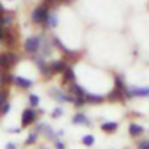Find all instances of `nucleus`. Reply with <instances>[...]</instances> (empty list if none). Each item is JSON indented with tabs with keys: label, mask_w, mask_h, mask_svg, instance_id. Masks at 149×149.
Masks as SVG:
<instances>
[{
	"label": "nucleus",
	"mask_w": 149,
	"mask_h": 149,
	"mask_svg": "<svg viewBox=\"0 0 149 149\" xmlns=\"http://www.w3.org/2000/svg\"><path fill=\"white\" fill-rule=\"evenodd\" d=\"M42 35H33V37H28L25 40V51L28 54H37L40 51V46H42Z\"/></svg>",
	"instance_id": "obj_1"
},
{
	"label": "nucleus",
	"mask_w": 149,
	"mask_h": 149,
	"mask_svg": "<svg viewBox=\"0 0 149 149\" xmlns=\"http://www.w3.org/2000/svg\"><path fill=\"white\" fill-rule=\"evenodd\" d=\"M18 60H19V56L14 54V53H4V54H0V68H2V70H9L13 65L18 63Z\"/></svg>",
	"instance_id": "obj_2"
},
{
	"label": "nucleus",
	"mask_w": 149,
	"mask_h": 149,
	"mask_svg": "<svg viewBox=\"0 0 149 149\" xmlns=\"http://www.w3.org/2000/svg\"><path fill=\"white\" fill-rule=\"evenodd\" d=\"M47 14H49L47 7H46V6H39V7H35L33 13H32V21H33V23H46V21H47Z\"/></svg>",
	"instance_id": "obj_3"
},
{
	"label": "nucleus",
	"mask_w": 149,
	"mask_h": 149,
	"mask_svg": "<svg viewBox=\"0 0 149 149\" xmlns=\"http://www.w3.org/2000/svg\"><path fill=\"white\" fill-rule=\"evenodd\" d=\"M33 121H37V112L33 109H25L21 114V126H28Z\"/></svg>",
	"instance_id": "obj_4"
},
{
	"label": "nucleus",
	"mask_w": 149,
	"mask_h": 149,
	"mask_svg": "<svg viewBox=\"0 0 149 149\" xmlns=\"http://www.w3.org/2000/svg\"><path fill=\"white\" fill-rule=\"evenodd\" d=\"M132 97H149V86H140V88L132 86V88H128V98H132Z\"/></svg>",
	"instance_id": "obj_5"
},
{
	"label": "nucleus",
	"mask_w": 149,
	"mask_h": 149,
	"mask_svg": "<svg viewBox=\"0 0 149 149\" xmlns=\"http://www.w3.org/2000/svg\"><path fill=\"white\" fill-rule=\"evenodd\" d=\"M65 67H67V63H65L63 60L53 61V63L49 65V72H51V76H53V74H60V72H63V70H65Z\"/></svg>",
	"instance_id": "obj_6"
},
{
	"label": "nucleus",
	"mask_w": 149,
	"mask_h": 149,
	"mask_svg": "<svg viewBox=\"0 0 149 149\" xmlns=\"http://www.w3.org/2000/svg\"><path fill=\"white\" fill-rule=\"evenodd\" d=\"M13 83L18 86V88H23V90H28V88H32V81L30 79H26V77H19V76H16L14 79H13Z\"/></svg>",
	"instance_id": "obj_7"
},
{
	"label": "nucleus",
	"mask_w": 149,
	"mask_h": 149,
	"mask_svg": "<svg viewBox=\"0 0 149 149\" xmlns=\"http://www.w3.org/2000/svg\"><path fill=\"white\" fill-rule=\"evenodd\" d=\"M49 95H51L53 98H56L58 102H70V100H72V97L65 95V93H63V91H60V90H51V91H49Z\"/></svg>",
	"instance_id": "obj_8"
},
{
	"label": "nucleus",
	"mask_w": 149,
	"mask_h": 149,
	"mask_svg": "<svg viewBox=\"0 0 149 149\" xmlns=\"http://www.w3.org/2000/svg\"><path fill=\"white\" fill-rule=\"evenodd\" d=\"M33 61L37 63V67L40 68V72H42V74H47V72H49V67L46 65V60H44V54H37V56L33 58Z\"/></svg>",
	"instance_id": "obj_9"
},
{
	"label": "nucleus",
	"mask_w": 149,
	"mask_h": 149,
	"mask_svg": "<svg viewBox=\"0 0 149 149\" xmlns=\"http://www.w3.org/2000/svg\"><path fill=\"white\" fill-rule=\"evenodd\" d=\"M63 74V81L65 83H74V79H76V74H74V70H72V67H65V70L61 72Z\"/></svg>",
	"instance_id": "obj_10"
},
{
	"label": "nucleus",
	"mask_w": 149,
	"mask_h": 149,
	"mask_svg": "<svg viewBox=\"0 0 149 149\" xmlns=\"http://www.w3.org/2000/svg\"><path fill=\"white\" fill-rule=\"evenodd\" d=\"M72 123H74V125H90V119H88L84 114L79 112V114H76V116L72 118Z\"/></svg>",
	"instance_id": "obj_11"
},
{
	"label": "nucleus",
	"mask_w": 149,
	"mask_h": 149,
	"mask_svg": "<svg viewBox=\"0 0 149 149\" xmlns=\"http://www.w3.org/2000/svg\"><path fill=\"white\" fill-rule=\"evenodd\" d=\"M102 130H104L105 133H114V132L118 130V123H114V121H107V123L102 125Z\"/></svg>",
	"instance_id": "obj_12"
},
{
	"label": "nucleus",
	"mask_w": 149,
	"mask_h": 149,
	"mask_svg": "<svg viewBox=\"0 0 149 149\" xmlns=\"http://www.w3.org/2000/svg\"><path fill=\"white\" fill-rule=\"evenodd\" d=\"M142 133H144V128H142L140 125H135V123L130 125V135H132V137H140Z\"/></svg>",
	"instance_id": "obj_13"
},
{
	"label": "nucleus",
	"mask_w": 149,
	"mask_h": 149,
	"mask_svg": "<svg viewBox=\"0 0 149 149\" xmlns=\"http://www.w3.org/2000/svg\"><path fill=\"white\" fill-rule=\"evenodd\" d=\"M51 51H53V46H51V42H49V40H44V39H42V46H40V53H42L44 56H47V54H49Z\"/></svg>",
	"instance_id": "obj_14"
},
{
	"label": "nucleus",
	"mask_w": 149,
	"mask_h": 149,
	"mask_svg": "<svg viewBox=\"0 0 149 149\" xmlns=\"http://www.w3.org/2000/svg\"><path fill=\"white\" fill-rule=\"evenodd\" d=\"M70 91L76 95V97H86V91H84L79 84H72V86H70Z\"/></svg>",
	"instance_id": "obj_15"
},
{
	"label": "nucleus",
	"mask_w": 149,
	"mask_h": 149,
	"mask_svg": "<svg viewBox=\"0 0 149 149\" xmlns=\"http://www.w3.org/2000/svg\"><path fill=\"white\" fill-rule=\"evenodd\" d=\"M102 100H104L102 95H90V93H86V102H90V104H102Z\"/></svg>",
	"instance_id": "obj_16"
},
{
	"label": "nucleus",
	"mask_w": 149,
	"mask_h": 149,
	"mask_svg": "<svg viewBox=\"0 0 149 149\" xmlns=\"http://www.w3.org/2000/svg\"><path fill=\"white\" fill-rule=\"evenodd\" d=\"M13 18H14L13 13H4V14H2V19H0V25H2V26H4V25H11V23H13Z\"/></svg>",
	"instance_id": "obj_17"
},
{
	"label": "nucleus",
	"mask_w": 149,
	"mask_h": 149,
	"mask_svg": "<svg viewBox=\"0 0 149 149\" xmlns=\"http://www.w3.org/2000/svg\"><path fill=\"white\" fill-rule=\"evenodd\" d=\"M47 25H49L51 28H56V25H58V18H56V14H54V13L47 14Z\"/></svg>",
	"instance_id": "obj_18"
},
{
	"label": "nucleus",
	"mask_w": 149,
	"mask_h": 149,
	"mask_svg": "<svg viewBox=\"0 0 149 149\" xmlns=\"http://www.w3.org/2000/svg\"><path fill=\"white\" fill-rule=\"evenodd\" d=\"M14 79V76H11V74H6V72H0V83L6 84V83H11Z\"/></svg>",
	"instance_id": "obj_19"
},
{
	"label": "nucleus",
	"mask_w": 149,
	"mask_h": 149,
	"mask_svg": "<svg viewBox=\"0 0 149 149\" xmlns=\"http://www.w3.org/2000/svg\"><path fill=\"white\" fill-rule=\"evenodd\" d=\"M30 105L32 107H39V104H40V98H39V95H30Z\"/></svg>",
	"instance_id": "obj_20"
},
{
	"label": "nucleus",
	"mask_w": 149,
	"mask_h": 149,
	"mask_svg": "<svg viewBox=\"0 0 149 149\" xmlns=\"http://www.w3.org/2000/svg\"><path fill=\"white\" fill-rule=\"evenodd\" d=\"M83 144L84 146H93L95 144V137L93 135H84L83 137Z\"/></svg>",
	"instance_id": "obj_21"
},
{
	"label": "nucleus",
	"mask_w": 149,
	"mask_h": 149,
	"mask_svg": "<svg viewBox=\"0 0 149 149\" xmlns=\"http://www.w3.org/2000/svg\"><path fill=\"white\" fill-rule=\"evenodd\" d=\"M86 104V97H76V98H74V105H76V107H83Z\"/></svg>",
	"instance_id": "obj_22"
},
{
	"label": "nucleus",
	"mask_w": 149,
	"mask_h": 149,
	"mask_svg": "<svg viewBox=\"0 0 149 149\" xmlns=\"http://www.w3.org/2000/svg\"><path fill=\"white\" fill-rule=\"evenodd\" d=\"M9 111H11V104H9V102H6L2 107H0V114H2V116H6Z\"/></svg>",
	"instance_id": "obj_23"
},
{
	"label": "nucleus",
	"mask_w": 149,
	"mask_h": 149,
	"mask_svg": "<svg viewBox=\"0 0 149 149\" xmlns=\"http://www.w3.org/2000/svg\"><path fill=\"white\" fill-rule=\"evenodd\" d=\"M54 44H56V46H58V49H61L65 54H72V53H70V51H68V49H67V47H65V46H63V44H61L58 39H54Z\"/></svg>",
	"instance_id": "obj_24"
},
{
	"label": "nucleus",
	"mask_w": 149,
	"mask_h": 149,
	"mask_svg": "<svg viewBox=\"0 0 149 149\" xmlns=\"http://www.w3.org/2000/svg\"><path fill=\"white\" fill-rule=\"evenodd\" d=\"M37 135H39L37 132H32V133L28 135V139H26V144H28V146H30V144H33V142L37 140Z\"/></svg>",
	"instance_id": "obj_25"
},
{
	"label": "nucleus",
	"mask_w": 149,
	"mask_h": 149,
	"mask_svg": "<svg viewBox=\"0 0 149 149\" xmlns=\"http://www.w3.org/2000/svg\"><path fill=\"white\" fill-rule=\"evenodd\" d=\"M6 102H7V91L2 90V91H0V107H2Z\"/></svg>",
	"instance_id": "obj_26"
},
{
	"label": "nucleus",
	"mask_w": 149,
	"mask_h": 149,
	"mask_svg": "<svg viewBox=\"0 0 149 149\" xmlns=\"http://www.w3.org/2000/svg\"><path fill=\"white\" fill-rule=\"evenodd\" d=\"M139 149H149V140H142L139 144Z\"/></svg>",
	"instance_id": "obj_27"
},
{
	"label": "nucleus",
	"mask_w": 149,
	"mask_h": 149,
	"mask_svg": "<svg viewBox=\"0 0 149 149\" xmlns=\"http://www.w3.org/2000/svg\"><path fill=\"white\" fill-rule=\"evenodd\" d=\"M61 112H63V111H61L60 107H56V109L53 111V118H60V116H61Z\"/></svg>",
	"instance_id": "obj_28"
},
{
	"label": "nucleus",
	"mask_w": 149,
	"mask_h": 149,
	"mask_svg": "<svg viewBox=\"0 0 149 149\" xmlns=\"http://www.w3.org/2000/svg\"><path fill=\"white\" fill-rule=\"evenodd\" d=\"M54 147H56V149H65V144H63L61 140H56V144H54Z\"/></svg>",
	"instance_id": "obj_29"
},
{
	"label": "nucleus",
	"mask_w": 149,
	"mask_h": 149,
	"mask_svg": "<svg viewBox=\"0 0 149 149\" xmlns=\"http://www.w3.org/2000/svg\"><path fill=\"white\" fill-rule=\"evenodd\" d=\"M6 149H16V144H14V142H9V144L6 146Z\"/></svg>",
	"instance_id": "obj_30"
},
{
	"label": "nucleus",
	"mask_w": 149,
	"mask_h": 149,
	"mask_svg": "<svg viewBox=\"0 0 149 149\" xmlns=\"http://www.w3.org/2000/svg\"><path fill=\"white\" fill-rule=\"evenodd\" d=\"M4 33H6V32H4V28H2V25H0V40H4Z\"/></svg>",
	"instance_id": "obj_31"
},
{
	"label": "nucleus",
	"mask_w": 149,
	"mask_h": 149,
	"mask_svg": "<svg viewBox=\"0 0 149 149\" xmlns=\"http://www.w3.org/2000/svg\"><path fill=\"white\" fill-rule=\"evenodd\" d=\"M9 132H11V133H18V132H19V128H11Z\"/></svg>",
	"instance_id": "obj_32"
}]
</instances>
